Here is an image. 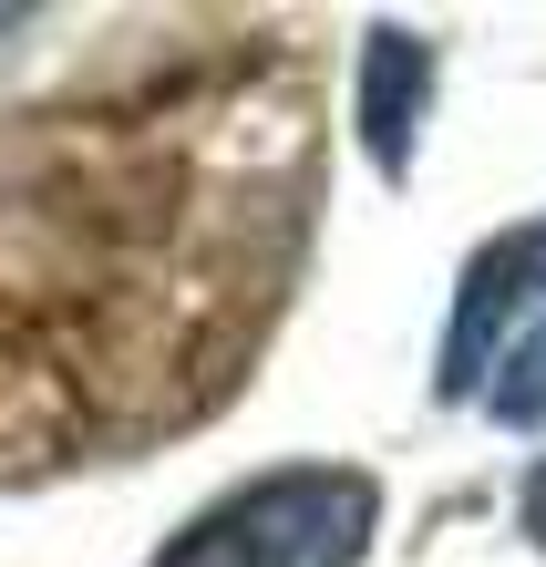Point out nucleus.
<instances>
[{"label": "nucleus", "mask_w": 546, "mask_h": 567, "mask_svg": "<svg viewBox=\"0 0 546 567\" xmlns=\"http://www.w3.org/2000/svg\"><path fill=\"white\" fill-rule=\"evenodd\" d=\"M382 495L351 464H299L248 495H227L217 516H196L155 567H361Z\"/></svg>", "instance_id": "f257e3e1"}, {"label": "nucleus", "mask_w": 546, "mask_h": 567, "mask_svg": "<svg viewBox=\"0 0 546 567\" xmlns=\"http://www.w3.org/2000/svg\"><path fill=\"white\" fill-rule=\"evenodd\" d=\"M536 269H546V238H495L485 258L464 269V299H454V330H443V392H485V372L505 361V320L526 310V289H536Z\"/></svg>", "instance_id": "f03ea898"}, {"label": "nucleus", "mask_w": 546, "mask_h": 567, "mask_svg": "<svg viewBox=\"0 0 546 567\" xmlns=\"http://www.w3.org/2000/svg\"><path fill=\"white\" fill-rule=\"evenodd\" d=\"M433 104V42H413V31H371L361 42V145L382 176H402V155H413V124Z\"/></svg>", "instance_id": "7ed1b4c3"}, {"label": "nucleus", "mask_w": 546, "mask_h": 567, "mask_svg": "<svg viewBox=\"0 0 546 567\" xmlns=\"http://www.w3.org/2000/svg\"><path fill=\"white\" fill-rule=\"evenodd\" d=\"M485 403H495V423H546V320L536 330H516L505 341V361H495V382H485Z\"/></svg>", "instance_id": "20e7f679"}, {"label": "nucleus", "mask_w": 546, "mask_h": 567, "mask_svg": "<svg viewBox=\"0 0 546 567\" xmlns=\"http://www.w3.org/2000/svg\"><path fill=\"white\" fill-rule=\"evenodd\" d=\"M536 526H546V485H536Z\"/></svg>", "instance_id": "39448f33"}]
</instances>
